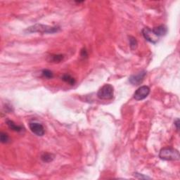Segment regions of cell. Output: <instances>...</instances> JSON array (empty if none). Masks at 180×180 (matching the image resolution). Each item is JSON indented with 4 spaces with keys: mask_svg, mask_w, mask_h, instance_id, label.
Returning <instances> with one entry per match:
<instances>
[{
    "mask_svg": "<svg viewBox=\"0 0 180 180\" xmlns=\"http://www.w3.org/2000/svg\"><path fill=\"white\" fill-rule=\"evenodd\" d=\"M60 31V27H52L45 25L42 24H35L32 25V26L27 27L25 32L27 33H49L53 34L58 33Z\"/></svg>",
    "mask_w": 180,
    "mask_h": 180,
    "instance_id": "6da1fadb",
    "label": "cell"
},
{
    "mask_svg": "<svg viewBox=\"0 0 180 180\" xmlns=\"http://www.w3.org/2000/svg\"><path fill=\"white\" fill-rule=\"evenodd\" d=\"M88 56V54H87V50L85 49H82V51H81V56L82 57H87Z\"/></svg>",
    "mask_w": 180,
    "mask_h": 180,
    "instance_id": "ac0fdd59",
    "label": "cell"
},
{
    "mask_svg": "<svg viewBox=\"0 0 180 180\" xmlns=\"http://www.w3.org/2000/svg\"><path fill=\"white\" fill-rule=\"evenodd\" d=\"M61 79H62L63 81L67 82L68 84H71V85H74L75 84V80L71 75H68V74L63 75L61 77Z\"/></svg>",
    "mask_w": 180,
    "mask_h": 180,
    "instance_id": "8fae6325",
    "label": "cell"
},
{
    "mask_svg": "<svg viewBox=\"0 0 180 180\" xmlns=\"http://www.w3.org/2000/svg\"><path fill=\"white\" fill-rule=\"evenodd\" d=\"M142 35L145 38L147 41L153 44H156L158 42L159 37H158L151 29H150L149 27H144L142 30Z\"/></svg>",
    "mask_w": 180,
    "mask_h": 180,
    "instance_id": "5b68a950",
    "label": "cell"
},
{
    "mask_svg": "<svg viewBox=\"0 0 180 180\" xmlns=\"http://www.w3.org/2000/svg\"><path fill=\"white\" fill-rule=\"evenodd\" d=\"M152 30H153L154 34H155L158 37L165 36L167 34V33H168V28H167L166 25H159V26L154 27Z\"/></svg>",
    "mask_w": 180,
    "mask_h": 180,
    "instance_id": "ba28073f",
    "label": "cell"
},
{
    "mask_svg": "<svg viewBox=\"0 0 180 180\" xmlns=\"http://www.w3.org/2000/svg\"><path fill=\"white\" fill-rule=\"evenodd\" d=\"M134 176L136 177L138 179H151L149 177H147V176H145V175H144L142 174H139V173L137 172H135L134 173Z\"/></svg>",
    "mask_w": 180,
    "mask_h": 180,
    "instance_id": "2e32d148",
    "label": "cell"
},
{
    "mask_svg": "<svg viewBox=\"0 0 180 180\" xmlns=\"http://www.w3.org/2000/svg\"><path fill=\"white\" fill-rule=\"evenodd\" d=\"M41 159L44 163H50L54 159V155L49 153H44L42 154Z\"/></svg>",
    "mask_w": 180,
    "mask_h": 180,
    "instance_id": "30bf717a",
    "label": "cell"
},
{
    "mask_svg": "<svg viewBox=\"0 0 180 180\" xmlns=\"http://www.w3.org/2000/svg\"><path fill=\"white\" fill-rule=\"evenodd\" d=\"M63 58H64V56H63V55L61 54L52 55V56H51V61L54 63H59L61 62V61H63Z\"/></svg>",
    "mask_w": 180,
    "mask_h": 180,
    "instance_id": "4fadbf2b",
    "label": "cell"
},
{
    "mask_svg": "<svg viewBox=\"0 0 180 180\" xmlns=\"http://www.w3.org/2000/svg\"><path fill=\"white\" fill-rule=\"evenodd\" d=\"M174 124H175V126L176 127V130L177 131H179V118H177V119L175 120Z\"/></svg>",
    "mask_w": 180,
    "mask_h": 180,
    "instance_id": "e0dca14e",
    "label": "cell"
},
{
    "mask_svg": "<svg viewBox=\"0 0 180 180\" xmlns=\"http://www.w3.org/2000/svg\"><path fill=\"white\" fill-rule=\"evenodd\" d=\"M150 94V88L148 86H141L134 94V98L137 101H141L147 98Z\"/></svg>",
    "mask_w": 180,
    "mask_h": 180,
    "instance_id": "277c9868",
    "label": "cell"
},
{
    "mask_svg": "<svg viewBox=\"0 0 180 180\" xmlns=\"http://www.w3.org/2000/svg\"><path fill=\"white\" fill-rule=\"evenodd\" d=\"M129 42H130V46L132 50H135L138 46V42L137 39L132 36H129Z\"/></svg>",
    "mask_w": 180,
    "mask_h": 180,
    "instance_id": "7c38bea8",
    "label": "cell"
},
{
    "mask_svg": "<svg viewBox=\"0 0 180 180\" xmlns=\"http://www.w3.org/2000/svg\"><path fill=\"white\" fill-rule=\"evenodd\" d=\"M42 73V75H43L44 77L47 78V79H52V78L53 77V76H54L52 72L48 69L43 70Z\"/></svg>",
    "mask_w": 180,
    "mask_h": 180,
    "instance_id": "9a60e30c",
    "label": "cell"
},
{
    "mask_svg": "<svg viewBox=\"0 0 180 180\" xmlns=\"http://www.w3.org/2000/svg\"><path fill=\"white\" fill-rule=\"evenodd\" d=\"M146 75H147V72L144 71L139 72L137 75H133L131 76L129 78V82L133 85H139L143 82Z\"/></svg>",
    "mask_w": 180,
    "mask_h": 180,
    "instance_id": "52a82bcc",
    "label": "cell"
},
{
    "mask_svg": "<svg viewBox=\"0 0 180 180\" xmlns=\"http://www.w3.org/2000/svg\"><path fill=\"white\" fill-rule=\"evenodd\" d=\"M114 88L110 84H106L99 90L97 96L102 100H109L113 98Z\"/></svg>",
    "mask_w": 180,
    "mask_h": 180,
    "instance_id": "3957f363",
    "label": "cell"
},
{
    "mask_svg": "<svg viewBox=\"0 0 180 180\" xmlns=\"http://www.w3.org/2000/svg\"><path fill=\"white\" fill-rule=\"evenodd\" d=\"M9 137L8 135L5 132H1L0 133V141L2 143L6 144L9 142Z\"/></svg>",
    "mask_w": 180,
    "mask_h": 180,
    "instance_id": "5bb4252c",
    "label": "cell"
},
{
    "mask_svg": "<svg viewBox=\"0 0 180 180\" xmlns=\"http://www.w3.org/2000/svg\"><path fill=\"white\" fill-rule=\"evenodd\" d=\"M29 127L32 132L37 135V136L42 137L44 134V128L42 124L38 123V122H30L29 124Z\"/></svg>",
    "mask_w": 180,
    "mask_h": 180,
    "instance_id": "8992f818",
    "label": "cell"
},
{
    "mask_svg": "<svg viewBox=\"0 0 180 180\" xmlns=\"http://www.w3.org/2000/svg\"><path fill=\"white\" fill-rule=\"evenodd\" d=\"M159 157L161 160L174 161L179 160V153L177 150L171 147H166L160 151Z\"/></svg>",
    "mask_w": 180,
    "mask_h": 180,
    "instance_id": "7a4b0ae2",
    "label": "cell"
},
{
    "mask_svg": "<svg viewBox=\"0 0 180 180\" xmlns=\"http://www.w3.org/2000/svg\"><path fill=\"white\" fill-rule=\"evenodd\" d=\"M6 124L9 129L11 130L14 131V132H21L23 130V128L22 126L20 125H17L15 123L14 121L12 120H7L6 121Z\"/></svg>",
    "mask_w": 180,
    "mask_h": 180,
    "instance_id": "9c48e42d",
    "label": "cell"
}]
</instances>
